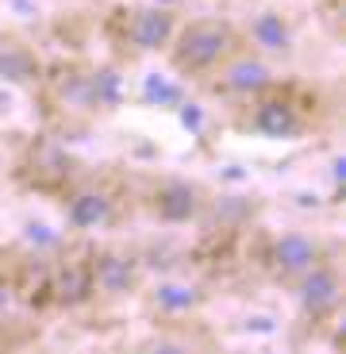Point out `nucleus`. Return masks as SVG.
<instances>
[{
	"label": "nucleus",
	"instance_id": "nucleus-1",
	"mask_svg": "<svg viewBox=\"0 0 346 354\" xmlns=\"http://www.w3.org/2000/svg\"><path fill=\"white\" fill-rule=\"evenodd\" d=\"M169 46H173V66L181 73H212L235 50V35L220 19H193L189 27L173 31Z\"/></svg>",
	"mask_w": 346,
	"mask_h": 354
},
{
	"label": "nucleus",
	"instance_id": "nucleus-2",
	"mask_svg": "<svg viewBox=\"0 0 346 354\" xmlns=\"http://www.w3.org/2000/svg\"><path fill=\"white\" fill-rule=\"evenodd\" d=\"M296 301H300L304 316L323 319L338 308V301H343V281H338V274L331 266L316 262L308 274L296 277Z\"/></svg>",
	"mask_w": 346,
	"mask_h": 354
},
{
	"label": "nucleus",
	"instance_id": "nucleus-3",
	"mask_svg": "<svg viewBox=\"0 0 346 354\" xmlns=\"http://www.w3.org/2000/svg\"><path fill=\"white\" fill-rule=\"evenodd\" d=\"M173 31H177V24H173V12H166V8H135L124 19V43L139 54L169 46Z\"/></svg>",
	"mask_w": 346,
	"mask_h": 354
},
{
	"label": "nucleus",
	"instance_id": "nucleus-4",
	"mask_svg": "<svg viewBox=\"0 0 346 354\" xmlns=\"http://www.w3.org/2000/svg\"><path fill=\"white\" fill-rule=\"evenodd\" d=\"M316 262H323V250H320V243L311 239V235H304V231H285L281 239H273V247H269V266H273V274L289 277V281H296L300 274H308Z\"/></svg>",
	"mask_w": 346,
	"mask_h": 354
},
{
	"label": "nucleus",
	"instance_id": "nucleus-5",
	"mask_svg": "<svg viewBox=\"0 0 346 354\" xmlns=\"http://www.w3.org/2000/svg\"><path fill=\"white\" fill-rule=\"evenodd\" d=\"M269 81H273V73L258 54H227L220 62V88L231 97H254Z\"/></svg>",
	"mask_w": 346,
	"mask_h": 354
},
{
	"label": "nucleus",
	"instance_id": "nucleus-6",
	"mask_svg": "<svg viewBox=\"0 0 346 354\" xmlns=\"http://www.w3.org/2000/svg\"><path fill=\"white\" fill-rule=\"evenodd\" d=\"M66 216H70L73 227L93 231V227H100V223H108V216H112V201H108V193H100V189H81V193L70 201Z\"/></svg>",
	"mask_w": 346,
	"mask_h": 354
},
{
	"label": "nucleus",
	"instance_id": "nucleus-7",
	"mask_svg": "<svg viewBox=\"0 0 346 354\" xmlns=\"http://www.w3.org/2000/svg\"><path fill=\"white\" fill-rule=\"evenodd\" d=\"M93 285L108 297H124L127 289L135 285V266L131 258L124 254H104L97 266H93Z\"/></svg>",
	"mask_w": 346,
	"mask_h": 354
},
{
	"label": "nucleus",
	"instance_id": "nucleus-8",
	"mask_svg": "<svg viewBox=\"0 0 346 354\" xmlns=\"http://www.w3.org/2000/svg\"><path fill=\"white\" fill-rule=\"evenodd\" d=\"M254 43L258 50H266V54H285L289 46H293V35H289V24H285L281 16H273V12H266V16L254 24Z\"/></svg>",
	"mask_w": 346,
	"mask_h": 354
},
{
	"label": "nucleus",
	"instance_id": "nucleus-9",
	"mask_svg": "<svg viewBox=\"0 0 346 354\" xmlns=\"http://www.w3.org/2000/svg\"><path fill=\"white\" fill-rule=\"evenodd\" d=\"M200 301V292L193 289V285H177V281H166L154 289V304L166 312H189L193 304Z\"/></svg>",
	"mask_w": 346,
	"mask_h": 354
},
{
	"label": "nucleus",
	"instance_id": "nucleus-10",
	"mask_svg": "<svg viewBox=\"0 0 346 354\" xmlns=\"http://www.w3.org/2000/svg\"><path fill=\"white\" fill-rule=\"evenodd\" d=\"M158 212L169 216V220H189L196 212V193L185 185H169L166 193L158 196Z\"/></svg>",
	"mask_w": 346,
	"mask_h": 354
},
{
	"label": "nucleus",
	"instance_id": "nucleus-11",
	"mask_svg": "<svg viewBox=\"0 0 346 354\" xmlns=\"http://www.w3.org/2000/svg\"><path fill=\"white\" fill-rule=\"evenodd\" d=\"M258 124L266 127V131H293L296 120H293V112H289V104H266L262 115H258Z\"/></svg>",
	"mask_w": 346,
	"mask_h": 354
},
{
	"label": "nucleus",
	"instance_id": "nucleus-12",
	"mask_svg": "<svg viewBox=\"0 0 346 354\" xmlns=\"http://www.w3.org/2000/svg\"><path fill=\"white\" fill-rule=\"evenodd\" d=\"M8 308V289H4V285H0V312Z\"/></svg>",
	"mask_w": 346,
	"mask_h": 354
}]
</instances>
